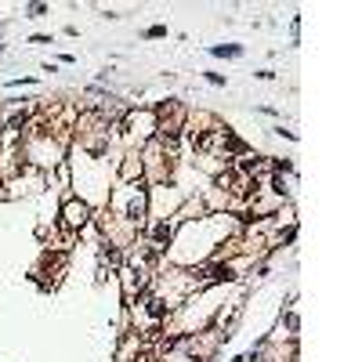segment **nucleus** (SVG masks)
<instances>
[{
    "label": "nucleus",
    "instance_id": "20e7f679",
    "mask_svg": "<svg viewBox=\"0 0 362 362\" xmlns=\"http://www.w3.org/2000/svg\"><path fill=\"white\" fill-rule=\"evenodd\" d=\"M124 254L127 250H120V246H112V243H105V239H98V264L105 268V264H109V268H124Z\"/></svg>",
    "mask_w": 362,
    "mask_h": 362
},
{
    "label": "nucleus",
    "instance_id": "9b49d317",
    "mask_svg": "<svg viewBox=\"0 0 362 362\" xmlns=\"http://www.w3.org/2000/svg\"><path fill=\"white\" fill-rule=\"evenodd\" d=\"M26 44H51V36H48V33H33Z\"/></svg>",
    "mask_w": 362,
    "mask_h": 362
},
{
    "label": "nucleus",
    "instance_id": "7ed1b4c3",
    "mask_svg": "<svg viewBox=\"0 0 362 362\" xmlns=\"http://www.w3.org/2000/svg\"><path fill=\"white\" fill-rule=\"evenodd\" d=\"M148 243L167 254L170 243H174V221H170V218H156L152 224H148Z\"/></svg>",
    "mask_w": 362,
    "mask_h": 362
},
{
    "label": "nucleus",
    "instance_id": "f8f14e48",
    "mask_svg": "<svg viewBox=\"0 0 362 362\" xmlns=\"http://www.w3.org/2000/svg\"><path fill=\"white\" fill-rule=\"evenodd\" d=\"M0 203H8V185L0 181Z\"/></svg>",
    "mask_w": 362,
    "mask_h": 362
},
{
    "label": "nucleus",
    "instance_id": "f03ea898",
    "mask_svg": "<svg viewBox=\"0 0 362 362\" xmlns=\"http://www.w3.org/2000/svg\"><path fill=\"white\" fill-rule=\"evenodd\" d=\"M90 221H94V206L80 196H66L62 206H58V224L69 232V236H80L84 228H90Z\"/></svg>",
    "mask_w": 362,
    "mask_h": 362
},
{
    "label": "nucleus",
    "instance_id": "39448f33",
    "mask_svg": "<svg viewBox=\"0 0 362 362\" xmlns=\"http://www.w3.org/2000/svg\"><path fill=\"white\" fill-rule=\"evenodd\" d=\"M214 58H243V44H214V48H206Z\"/></svg>",
    "mask_w": 362,
    "mask_h": 362
},
{
    "label": "nucleus",
    "instance_id": "423d86ee",
    "mask_svg": "<svg viewBox=\"0 0 362 362\" xmlns=\"http://www.w3.org/2000/svg\"><path fill=\"white\" fill-rule=\"evenodd\" d=\"M22 11H26V18H44V14H48L51 8H48V4H26Z\"/></svg>",
    "mask_w": 362,
    "mask_h": 362
},
{
    "label": "nucleus",
    "instance_id": "9d476101",
    "mask_svg": "<svg viewBox=\"0 0 362 362\" xmlns=\"http://www.w3.org/2000/svg\"><path fill=\"white\" fill-rule=\"evenodd\" d=\"M203 76H206V84H214V87H224V84H228L221 72H203Z\"/></svg>",
    "mask_w": 362,
    "mask_h": 362
},
{
    "label": "nucleus",
    "instance_id": "f257e3e1",
    "mask_svg": "<svg viewBox=\"0 0 362 362\" xmlns=\"http://www.w3.org/2000/svg\"><path fill=\"white\" fill-rule=\"evenodd\" d=\"M105 210L116 214V218H124L127 224H134V228H142V224L148 221V214H152L148 185H145V181H138V185H116V192L109 196Z\"/></svg>",
    "mask_w": 362,
    "mask_h": 362
},
{
    "label": "nucleus",
    "instance_id": "1a4fd4ad",
    "mask_svg": "<svg viewBox=\"0 0 362 362\" xmlns=\"http://www.w3.org/2000/svg\"><path fill=\"white\" fill-rule=\"evenodd\" d=\"M29 84H36V76H14V80H8V87H29Z\"/></svg>",
    "mask_w": 362,
    "mask_h": 362
},
{
    "label": "nucleus",
    "instance_id": "6e6552de",
    "mask_svg": "<svg viewBox=\"0 0 362 362\" xmlns=\"http://www.w3.org/2000/svg\"><path fill=\"white\" fill-rule=\"evenodd\" d=\"M282 322H286V330H290V337H297V330H300V319H297V315H294V312H286V315H282Z\"/></svg>",
    "mask_w": 362,
    "mask_h": 362
},
{
    "label": "nucleus",
    "instance_id": "0eeeda50",
    "mask_svg": "<svg viewBox=\"0 0 362 362\" xmlns=\"http://www.w3.org/2000/svg\"><path fill=\"white\" fill-rule=\"evenodd\" d=\"M163 36H167V26H148L142 33V40H163Z\"/></svg>",
    "mask_w": 362,
    "mask_h": 362
},
{
    "label": "nucleus",
    "instance_id": "4468645a",
    "mask_svg": "<svg viewBox=\"0 0 362 362\" xmlns=\"http://www.w3.org/2000/svg\"><path fill=\"white\" fill-rule=\"evenodd\" d=\"M0 54H4V44H0Z\"/></svg>",
    "mask_w": 362,
    "mask_h": 362
},
{
    "label": "nucleus",
    "instance_id": "ddd939ff",
    "mask_svg": "<svg viewBox=\"0 0 362 362\" xmlns=\"http://www.w3.org/2000/svg\"><path fill=\"white\" fill-rule=\"evenodd\" d=\"M4 29H8V22H0V33H4Z\"/></svg>",
    "mask_w": 362,
    "mask_h": 362
}]
</instances>
